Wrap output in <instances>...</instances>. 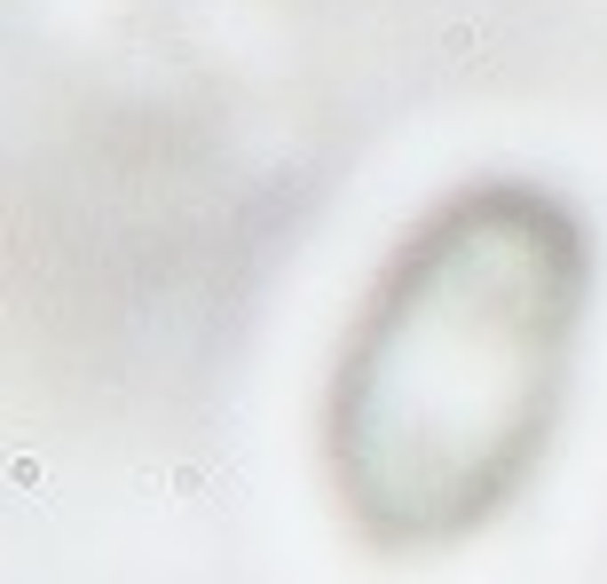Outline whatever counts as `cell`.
<instances>
[{
    "label": "cell",
    "instance_id": "cell-1",
    "mask_svg": "<svg viewBox=\"0 0 607 584\" xmlns=\"http://www.w3.org/2000/svg\"><path fill=\"white\" fill-rule=\"evenodd\" d=\"M576 332V237L497 190L434 230L379 300L339 395V474L394 537H441L505 498L545 442Z\"/></svg>",
    "mask_w": 607,
    "mask_h": 584
}]
</instances>
